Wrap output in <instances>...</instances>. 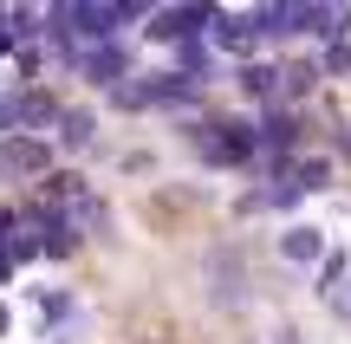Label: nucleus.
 Segmentation results:
<instances>
[{"instance_id":"nucleus-1","label":"nucleus","mask_w":351,"mask_h":344,"mask_svg":"<svg viewBox=\"0 0 351 344\" xmlns=\"http://www.w3.org/2000/svg\"><path fill=\"white\" fill-rule=\"evenodd\" d=\"M7 163H20V169H33V163H39V143H7Z\"/></svg>"}]
</instances>
